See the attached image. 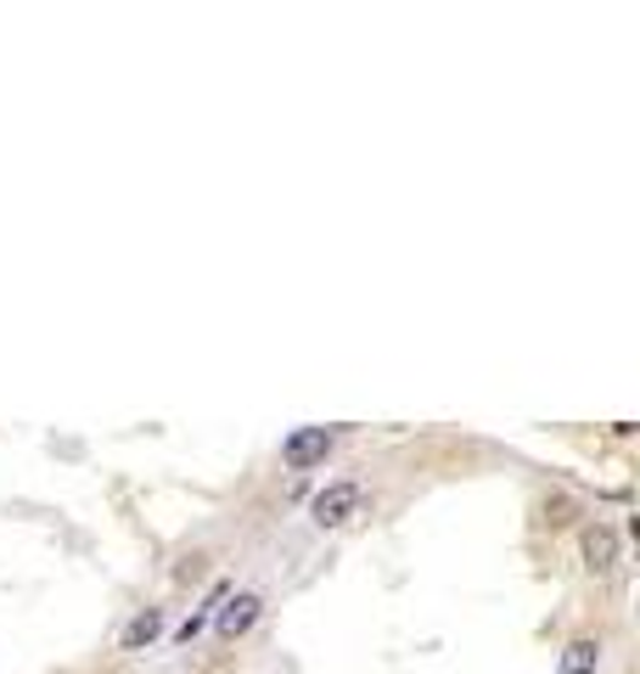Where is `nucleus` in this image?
<instances>
[{"mask_svg": "<svg viewBox=\"0 0 640 674\" xmlns=\"http://www.w3.org/2000/svg\"><path fill=\"white\" fill-rule=\"evenodd\" d=\"M596 663H602V647L596 641H568L562 647V663H557V674H596Z\"/></svg>", "mask_w": 640, "mask_h": 674, "instance_id": "nucleus-6", "label": "nucleus"}, {"mask_svg": "<svg viewBox=\"0 0 640 674\" xmlns=\"http://www.w3.org/2000/svg\"><path fill=\"white\" fill-rule=\"evenodd\" d=\"M546 523H551V528L573 523V506H568V501H546Z\"/></svg>", "mask_w": 640, "mask_h": 674, "instance_id": "nucleus-7", "label": "nucleus"}, {"mask_svg": "<svg viewBox=\"0 0 640 674\" xmlns=\"http://www.w3.org/2000/svg\"><path fill=\"white\" fill-rule=\"evenodd\" d=\"M158 636H164V613H158V607H146V613H135V618H130V630H124V652L153 647Z\"/></svg>", "mask_w": 640, "mask_h": 674, "instance_id": "nucleus-5", "label": "nucleus"}, {"mask_svg": "<svg viewBox=\"0 0 640 674\" xmlns=\"http://www.w3.org/2000/svg\"><path fill=\"white\" fill-rule=\"evenodd\" d=\"M259 607H265V602H259L254 591H242V596H225V602H220V613H214V624H220V636H225V641H236V636H248V630H254V624H259Z\"/></svg>", "mask_w": 640, "mask_h": 674, "instance_id": "nucleus-4", "label": "nucleus"}, {"mask_svg": "<svg viewBox=\"0 0 640 674\" xmlns=\"http://www.w3.org/2000/svg\"><path fill=\"white\" fill-rule=\"evenodd\" d=\"M332 456V433L326 427H299V433H287L281 439V461L292 467V472H310V467H321Z\"/></svg>", "mask_w": 640, "mask_h": 674, "instance_id": "nucleus-1", "label": "nucleus"}, {"mask_svg": "<svg viewBox=\"0 0 640 674\" xmlns=\"http://www.w3.org/2000/svg\"><path fill=\"white\" fill-rule=\"evenodd\" d=\"M579 551H584V568L590 573H613L618 568V551H624L618 546V528L613 523H590L584 535H579Z\"/></svg>", "mask_w": 640, "mask_h": 674, "instance_id": "nucleus-2", "label": "nucleus"}, {"mask_svg": "<svg viewBox=\"0 0 640 674\" xmlns=\"http://www.w3.org/2000/svg\"><path fill=\"white\" fill-rule=\"evenodd\" d=\"M315 523L321 528H343V523H349L355 512H360V484H326L321 495H315Z\"/></svg>", "mask_w": 640, "mask_h": 674, "instance_id": "nucleus-3", "label": "nucleus"}]
</instances>
